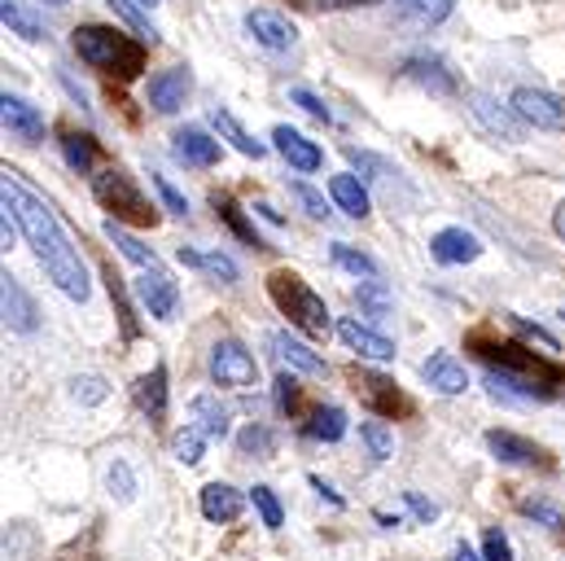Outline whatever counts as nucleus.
<instances>
[{
  "instance_id": "f704fd0d",
  "label": "nucleus",
  "mask_w": 565,
  "mask_h": 561,
  "mask_svg": "<svg viewBox=\"0 0 565 561\" xmlns=\"http://www.w3.org/2000/svg\"><path fill=\"white\" fill-rule=\"evenodd\" d=\"M333 264L347 268V273H355V277H377V264H373L364 251L347 246V242H333Z\"/></svg>"
},
{
  "instance_id": "412c9836",
  "label": "nucleus",
  "mask_w": 565,
  "mask_h": 561,
  "mask_svg": "<svg viewBox=\"0 0 565 561\" xmlns=\"http://www.w3.org/2000/svg\"><path fill=\"white\" fill-rule=\"evenodd\" d=\"M273 351L281 356V364L294 369V373H311V378H324V373H329V364H324L307 342H298V338H289V334H273Z\"/></svg>"
},
{
  "instance_id": "39448f33",
  "label": "nucleus",
  "mask_w": 565,
  "mask_h": 561,
  "mask_svg": "<svg viewBox=\"0 0 565 561\" xmlns=\"http://www.w3.org/2000/svg\"><path fill=\"white\" fill-rule=\"evenodd\" d=\"M211 378L220 387H228V391H250L259 382V364L237 338H220L211 347Z\"/></svg>"
},
{
  "instance_id": "6e6d98bb",
  "label": "nucleus",
  "mask_w": 565,
  "mask_h": 561,
  "mask_svg": "<svg viewBox=\"0 0 565 561\" xmlns=\"http://www.w3.org/2000/svg\"><path fill=\"white\" fill-rule=\"evenodd\" d=\"M553 229H557V237H565V202L553 211Z\"/></svg>"
},
{
  "instance_id": "13d9d810",
  "label": "nucleus",
  "mask_w": 565,
  "mask_h": 561,
  "mask_svg": "<svg viewBox=\"0 0 565 561\" xmlns=\"http://www.w3.org/2000/svg\"><path fill=\"white\" fill-rule=\"evenodd\" d=\"M141 4H158V0H141Z\"/></svg>"
},
{
  "instance_id": "bb28decb",
  "label": "nucleus",
  "mask_w": 565,
  "mask_h": 561,
  "mask_svg": "<svg viewBox=\"0 0 565 561\" xmlns=\"http://www.w3.org/2000/svg\"><path fill=\"white\" fill-rule=\"evenodd\" d=\"M395 4H399V13H404L408 22H422V27L447 22L451 9H456V0H395Z\"/></svg>"
},
{
  "instance_id": "a19ab883",
  "label": "nucleus",
  "mask_w": 565,
  "mask_h": 561,
  "mask_svg": "<svg viewBox=\"0 0 565 561\" xmlns=\"http://www.w3.org/2000/svg\"><path fill=\"white\" fill-rule=\"evenodd\" d=\"M250 500H255V509H259L264 527H268V531H281L285 509H281V500H277V491H273V487H255V491H250Z\"/></svg>"
},
{
  "instance_id": "ea45409f",
  "label": "nucleus",
  "mask_w": 565,
  "mask_h": 561,
  "mask_svg": "<svg viewBox=\"0 0 565 561\" xmlns=\"http://www.w3.org/2000/svg\"><path fill=\"white\" fill-rule=\"evenodd\" d=\"M62 149H66V162H71L75 171H88V167H93V154H97V140L84 137V133H66Z\"/></svg>"
},
{
  "instance_id": "37998d69",
  "label": "nucleus",
  "mask_w": 565,
  "mask_h": 561,
  "mask_svg": "<svg viewBox=\"0 0 565 561\" xmlns=\"http://www.w3.org/2000/svg\"><path fill=\"white\" fill-rule=\"evenodd\" d=\"M289 193L302 202V211L311 215V220H329V202H324V193H316L311 184H302V180H294L289 184Z\"/></svg>"
},
{
  "instance_id": "9d476101",
  "label": "nucleus",
  "mask_w": 565,
  "mask_h": 561,
  "mask_svg": "<svg viewBox=\"0 0 565 561\" xmlns=\"http://www.w3.org/2000/svg\"><path fill=\"white\" fill-rule=\"evenodd\" d=\"M137 294H141V303L149 316H158V320H171V316H175L180 289H175V280L167 277L162 268H145L141 277H137Z\"/></svg>"
},
{
  "instance_id": "2f4dec72",
  "label": "nucleus",
  "mask_w": 565,
  "mask_h": 561,
  "mask_svg": "<svg viewBox=\"0 0 565 561\" xmlns=\"http://www.w3.org/2000/svg\"><path fill=\"white\" fill-rule=\"evenodd\" d=\"M307 434L320 438V443H338L347 434V413L342 409H316L307 421Z\"/></svg>"
},
{
  "instance_id": "4be33fe9",
  "label": "nucleus",
  "mask_w": 565,
  "mask_h": 561,
  "mask_svg": "<svg viewBox=\"0 0 565 561\" xmlns=\"http://www.w3.org/2000/svg\"><path fill=\"white\" fill-rule=\"evenodd\" d=\"M404 75H408L413 84L429 88V93H438V97H451V93H456V75H451L438 57H408V62H404Z\"/></svg>"
},
{
  "instance_id": "b1692460",
  "label": "nucleus",
  "mask_w": 565,
  "mask_h": 561,
  "mask_svg": "<svg viewBox=\"0 0 565 561\" xmlns=\"http://www.w3.org/2000/svg\"><path fill=\"white\" fill-rule=\"evenodd\" d=\"M137 404L149 413V421L167 417V364H153L137 382Z\"/></svg>"
},
{
  "instance_id": "7c9ffc66",
  "label": "nucleus",
  "mask_w": 565,
  "mask_h": 561,
  "mask_svg": "<svg viewBox=\"0 0 565 561\" xmlns=\"http://www.w3.org/2000/svg\"><path fill=\"white\" fill-rule=\"evenodd\" d=\"M211 202H215V211L224 215V224H228V229H233V233H237V237H242L246 246H264V242H259V233H255V224H250V220H246V215L237 211V202H233L228 193H215Z\"/></svg>"
},
{
  "instance_id": "a18cd8bd",
  "label": "nucleus",
  "mask_w": 565,
  "mask_h": 561,
  "mask_svg": "<svg viewBox=\"0 0 565 561\" xmlns=\"http://www.w3.org/2000/svg\"><path fill=\"white\" fill-rule=\"evenodd\" d=\"M149 180H153V189H158V198H162V207H167L171 215H189V202L180 198V189H175L162 171H149Z\"/></svg>"
},
{
  "instance_id": "20e7f679",
  "label": "nucleus",
  "mask_w": 565,
  "mask_h": 561,
  "mask_svg": "<svg viewBox=\"0 0 565 561\" xmlns=\"http://www.w3.org/2000/svg\"><path fill=\"white\" fill-rule=\"evenodd\" d=\"M93 193H97V202L106 207V211H115V220H128V224H153L158 215H153V207L141 198V189L124 176V171H102V176H93Z\"/></svg>"
},
{
  "instance_id": "5fc2aeb1",
  "label": "nucleus",
  "mask_w": 565,
  "mask_h": 561,
  "mask_svg": "<svg viewBox=\"0 0 565 561\" xmlns=\"http://www.w3.org/2000/svg\"><path fill=\"white\" fill-rule=\"evenodd\" d=\"M451 561H487V558H478V553H473L469 544H460V549H456V558H451Z\"/></svg>"
},
{
  "instance_id": "09e8293b",
  "label": "nucleus",
  "mask_w": 565,
  "mask_h": 561,
  "mask_svg": "<svg viewBox=\"0 0 565 561\" xmlns=\"http://www.w3.org/2000/svg\"><path fill=\"white\" fill-rule=\"evenodd\" d=\"M277 404H281V413H294V409H298V382H294L289 373L277 378Z\"/></svg>"
},
{
  "instance_id": "cd10ccee",
  "label": "nucleus",
  "mask_w": 565,
  "mask_h": 561,
  "mask_svg": "<svg viewBox=\"0 0 565 561\" xmlns=\"http://www.w3.org/2000/svg\"><path fill=\"white\" fill-rule=\"evenodd\" d=\"M355 303H360L369 316H391V311H395V294L386 289V280H377V277H364L355 285Z\"/></svg>"
},
{
  "instance_id": "c03bdc74",
  "label": "nucleus",
  "mask_w": 565,
  "mask_h": 561,
  "mask_svg": "<svg viewBox=\"0 0 565 561\" xmlns=\"http://www.w3.org/2000/svg\"><path fill=\"white\" fill-rule=\"evenodd\" d=\"M289 102H294V106H302V110H307L316 124H333V110H329V106H324V102H320L311 88H289Z\"/></svg>"
},
{
  "instance_id": "5701e85b",
  "label": "nucleus",
  "mask_w": 565,
  "mask_h": 561,
  "mask_svg": "<svg viewBox=\"0 0 565 561\" xmlns=\"http://www.w3.org/2000/svg\"><path fill=\"white\" fill-rule=\"evenodd\" d=\"M329 198H333L338 211H347L351 220H364V215H369V189H364L355 176H347V171L329 176Z\"/></svg>"
},
{
  "instance_id": "6e6552de",
  "label": "nucleus",
  "mask_w": 565,
  "mask_h": 561,
  "mask_svg": "<svg viewBox=\"0 0 565 561\" xmlns=\"http://www.w3.org/2000/svg\"><path fill=\"white\" fill-rule=\"evenodd\" d=\"M360 400L377 413V417H404V413H413V404L399 395V387L391 382V378H382V373H360Z\"/></svg>"
},
{
  "instance_id": "72a5a7b5",
  "label": "nucleus",
  "mask_w": 565,
  "mask_h": 561,
  "mask_svg": "<svg viewBox=\"0 0 565 561\" xmlns=\"http://www.w3.org/2000/svg\"><path fill=\"white\" fill-rule=\"evenodd\" d=\"M202 443H206V430H202V425H184V430H175L171 452H175V461L198 465V461H202Z\"/></svg>"
},
{
  "instance_id": "1a4fd4ad",
  "label": "nucleus",
  "mask_w": 565,
  "mask_h": 561,
  "mask_svg": "<svg viewBox=\"0 0 565 561\" xmlns=\"http://www.w3.org/2000/svg\"><path fill=\"white\" fill-rule=\"evenodd\" d=\"M487 447H491L495 461H504V465H531V469L540 465V469H548V452H544L540 443L513 434V430H491V434H487Z\"/></svg>"
},
{
  "instance_id": "c85d7f7f",
  "label": "nucleus",
  "mask_w": 565,
  "mask_h": 561,
  "mask_svg": "<svg viewBox=\"0 0 565 561\" xmlns=\"http://www.w3.org/2000/svg\"><path fill=\"white\" fill-rule=\"evenodd\" d=\"M106 237H110V242H115V246H119V251H124L132 264H141V268H158V255H153L145 242H137V237H132V233H128L119 220H106Z\"/></svg>"
},
{
  "instance_id": "49530a36",
  "label": "nucleus",
  "mask_w": 565,
  "mask_h": 561,
  "mask_svg": "<svg viewBox=\"0 0 565 561\" xmlns=\"http://www.w3.org/2000/svg\"><path fill=\"white\" fill-rule=\"evenodd\" d=\"M237 447H242L246 456H250V452H255V456H273V434H268L264 425H246V430L237 434Z\"/></svg>"
},
{
  "instance_id": "3c124183",
  "label": "nucleus",
  "mask_w": 565,
  "mask_h": 561,
  "mask_svg": "<svg viewBox=\"0 0 565 561\" xmlns=\"http://www.w3.org/2000/svg\"><path fill=\"white\" fill-rule=\"evenodd\" d=\"M404 500H408V505H413V514H417V518H422V522H434V518H438V509H434V505H429V500H425V496H417V491H408V496H404Z\"/></svg>"
},
{
  "instance_id": "2eb2a0df",
  "label": "nucleus",
  "mask_w": 565,
  "mask_h": 561,
  "mask_svg": "<svg viewBox=\"0 0 565 561\" xmlns=\"http://www.w3.org/2000/svg\"><path fill=\"white\" fill-rule=\"evenodd\" d=\"M429 255H434L438 264H473V260L482 255V242H478L469 229H443V233H434Z\"/></svg>"
},
{
  "instance_id": "a211bd4d",
  "label": "nucleus",
  "mask_w": 565,
  "mask_h": 561,
  "mask_svg": "<svg viewBox=\"0 0 565 561\" xmlns=\"http://www.w3.org/2000/svg\"><path fill=\"white\" fill-rule=\"evenodd\" d=\"M0 119H4V128L13 133V137L22 140H40L44 137V115L31 106V102H22V97H0Z\"/></svg>"
},
{
  "instance_id": "603ef678",
  "label": "nucleus",
  "mask_w": 565,
  "mask_h": 561,
  "mask_svg": "<svg viewBox=\"0 0 565 561\" xmlns=\"http://www.w3.org/2000/svg\"><path fill=\"white\" fill-rule=\"evenodd\" d=\"M311 487H316V491H320V496H324V500H329V505H338V509H342V496H338V491H333V487H324V483H320V478H311Z\"/></svg>"
},
{
  "instance_id": "0eeeda50",
  "label": "nucleus",
  "mask_w": 565,
  "mask_h": 561,
  "mask_svg": "<svg viewBox=\"0 0 565 561\" xmlns=\"http://www.w3.org/2000/svg\"><path fill=\"white\" fill-rule=\"evenodd\" d=\"M465 102H469L473 119H478V124H482L491 137L509 140V145H518V140L526 137V133H522V119H518V110H513V106H500L491 93H469Z\"/></svg>"
},
{
  "instance_id": "e433bc0d",
  "label": "nucleus",
  "mask_w": 565,
  "mask_h": 561,
  "mask_svg": "<svg viewBox=\"0 0 565 561\" xmlns=\"http://www.w3.org/2000/svg\"><path fill=\"white\" fill-rule=\"evenodd\" d=\"M522 514L526 518H535V522H544L553 536H565V514L553 505V500H544V496H535V500H522Z\"/></svg>"
},
{
  "instance_id": "4468645a",
  "label": "nucleus",
  "mask_w": 565,
  "mask_h": 561,
  "mask_svg": "<svg viewBox=\"0 0 565 561\" xmlns=\"http://www.w3.org/2000/svg\"><path fill=\"white\" fill-rule=\"evenodd\" d=\"M246 31L264 44V49H273V53H285V49H294V40H298V31H294V22L281 18V13H273V9H250L246 13Z\"/></svg>"
},
{
  "instance_id": "f257e3e1",
  "label": "nucleus",
  "mask_w": 565,
  "mask_h": 561,
  "mask_svg": "<svg viewBox=\"0 0 565 561\" xmlns=\"http://www.w3.org/2000/svg\"><path fill=\"white\" fill-rule=\"evenodd\" d=\"M0 202H4V215H13L18 233L26 237V246L35 251V260L44 264L49 280H53L71 303H88V273H84V260H79V251L71 246V237H66L62 220L53 215V207H49L44 198H35V193L18 180V171H9V167H4V176H0Z\"/></svg>"
},
{
  "instance_id": "7ed1b4c3",
  "label": "nucleus",
  "mask_w": 565,
  "mask_h": 561,
  "mask_svg": "<svg viewBox=\"0 0 565 561\" xmlns=\"http://www.w3.org/2000/svg\"><path fill=\"white\" fill-rule=\"evenodd\" d=\"M268 294H273V303L281 307L285 316L302 329V334H311V338H320L324 329H329V307H324V298L307 285V280L298 277V273H289V268H277L273 277H268Z\"/></svg>"
},
{
  "instance_id": "ddd939ff",
  "label": "nucleus",
  "mask_w": 565,
  "mask_h": 561,
  "mask_svg": "<svg viewBox=\"0 0 565 561\" xmlns=\"http://www.w3.org/2000/svg\"><path fill=\"white\" fill-rule=\"evenodd\" d=\"M189 88H193V80H189V71H184V66L158 71V75L149 80V106H153L158 115H175V110L184 106Z\"/></svg>"
},
{
  "instance_id": "c756f323",
  "label": "nucleus",
  "mask_w": 565,
  "mask_h": 561,
  "mask_svg": "<svg viewBox=\"0 0 565 561\" xmlns=\"http://www.w3.org/2000/svg\"><path fill=\"white\" fill-rule=\"evenodd\" d=\"M0 18H4V27H9L13 35H22V40H40V18H35L22 0H0Z\"/></svg>"
},
{
  "instance_id": "c9c22d12",
  "label": "nucleus",
  "mask_w": 565,
  "mask_h": 561,
  "mask_svg": "<svg viewBox=\"0 0 565 561\" xmlns=\"http://www.w3.org/2000/svg\"><path fill=\"white\" fill-rule=\"evenodd\" d=\"M360 438H364V447L373 452V461H391V456H395V438H391V430H386L382 421H364V425H360Z\"/></svg>"
},
{
  "instance_id": "423d86ee",
  "label": "nucleus",
  "mask_w": 565,
  "mask_h": 561,
  "mask_svg": "<svg viewBox=\"0 0 565 561\" xmlns=\"http://www.w3.org/2000/svg\"><path fill=\"white\" fill-rule=\"evenodd\" d=\"M509 106H513L518 119L531 124V128H544V133H562L565 128V102L557 97V93H544V88H518Z\"/></svg>"
},
{
  "instance_id": "473e14b6",
  "label": "nucleus",
  "mask_w": 565,
  "mask_h": 561,
  "mask_svg": "<svg viewBox=\"0 0 565 561\" xmlns=\"http://www.w3.org/2000/svg\"><path fill=\"white\" fill-rule=\"evenodd\" d=\"M193 417L202 421L206 438H224V434H228V409H220L211 395H198V400H193Z\"/></svg>"
},
{
  "instance_id": "a878e982",
  "label": "nucleus",
  "mask_w": 565,
  "mask_h": 561,
  "mask_svg": "<svg viewBox=\"0 0 565 561\" xmlns=\"http://www.w3.org/2000/svg\"><path fill=\"white\" fill-rule=\"evenodd\" d=\"M211 124H215V133L228 140L237 154H246V158H264V154H268V149H264V140L250 137V133H246L228 110H220V106H215V110H211Z\"/></svg>"
},
{
  "instance_id": "de8ad7c7",
  "label": "nucleus",
  "mask_w": 565,
  "mask_h": 561,
  "mask_svg": "<svg viewBox=\"0 0 565 561\" xmlns=\"http://www.w3.org/2000/svg\"><path fill=\"white\" fill-rule=\"evenodd\" d=\"M482 558L487 561H513V544H509V536H504V531H487V540H482Z\"/></svg>"
},
{
  "instance_id": "393cba45",
  "label": "nucleus",
  "mask_w": 565,
  "mask_h": 561,
  "mask_svg": "<svg viewBox=\"0 0 565 561\" xmlns=\"http://www.w3.org/2000/svg\"><path fill=\"white\" fill-rule=\"evenodd\" d=\"M180 264H184V268H198V273H206V277L224 280V285L237 280V264H233L228 255H220V251H189V246H180Z\"/></svg>"
},
{
  "instance_id": "6ab92c4d",
  "label": "nucleus",
  "mask_w": 565,
  "mask_h": 561,
  "mask_svg": "<svg viewBox=\"0 0 565 561\" xmlns=\"http://www.w3.org/2000/svg\"><path fill=\"white\" fill-rule=\"evenodd\" d=\"M273 140H277L281 158L294 167V171H316V167L324 162V154H320V145H316V140H307L302 133H294V128H285V124L273 133Z\"/></svg>"
},
{
  "instance_id": "f3484780",
  "label": "nucleus",
  "mask_w": 565,
  "mask_h": 561,
  "mask_svg": "<svg viewBox=\"0 0 565 561\" xmlns=\"http://www.w3.org/2000/svg\"><path fill=\"white\" fill-rule=\"evenodd\" d=\"M246 509V496L228 483H206L202 487V518L206 522H237Z\"/></svg>"
},
{
  "instance_id": "8fccbe9b",
  "label": "nucleus",
  "mask_w": 565,
  "mask_h": 561,
  "mask_svg": "<svg viewBox=\"0 0 565 561\" xmlns=\"http://www.w3.org/2000/svg\"><path fill=\"white\" fill-rule=\"evenodd\" d=\"M110 4H115V9H119V13H124V18H128V22H132V27H137V31H141V35H149V40H153V35H158V31H153V27H149V22H145L141 13H137V9H132V0H110Z\"/></svg>"
},
{
  "instance_id": "864d4df0",
  "label": "nucleus",
  "mask_w": 565,
  "mask_h": 561,
  "mask_svg": "<svg viewBox=\"0 0 565 561\" xmlns=\"http://www.w3.org/2000/svg\"><path fill=\"white\" fill-rule=\"evenodd\" d=\"M324 9H351V4H377V0H320Z\"/></svg>"
},
{
  "instance_id": "9b49d317",
  "label": "nucleus",
  "mask_w": 565,
  "mask_h": 561,
  "mask_svg": "<svg viewBox=\"0 0 565 561\" xmlns=\"http://www.w3.org/2000/svg\"><path fill=\"white\" fill-rule=\"evenodd\" d=\"M0 303H4V325L13 334H35L40 329V311H35L31 294L22 289V280H13L9 273L0 277Z\"/></svg>"
},
{
  "instance_id": "58836bf2",
  "label": "nucleus",
  "mask_w": 565,
  "mask_h": 561,
  "mask_svg": "<svg viewBox=\"0 0 565 561\" xmlns=\"http://www.w3.org/2000/svg\"><path fill=\"white\" fill-rule=\"evenodd\" d=\"M106 487H110L115 500L128 505V500L137 496V474H132V465H128V461H115V465L106 469Z\"/></svg>"
},
{
  "instance_id": "aec40b11",
  "label": "nucleus",
  "mask_w": 565,
  "mask_h": 561,
  "mask_svg": "<svg viewBox=\"0 0 565 561\" xmlns=\"http://www.w3.org/2000/svg\"><path fill=\"white\" fill-rule=\"evenodd\" d=\"M175 158L184 162V167H215L220 162V140H211L202 128H184V133H175Z\"/></svg>"
},
{
  "instance_id": "dca6fc26",
  "label": "nucleus",
  "mask_w": 565,
  "mask_h": 561,
  "mask_svg": "<svg viewBox=\"0 0 565 561\" xmlns=\"http://www.w3.org/2000/svg\"><path fill=\"white\" fill-rule=\"evenodd\" d=\"M425 382L438 391V395H465L469 391V378H465V364L456 360V356H447V351H438V356H429L422 364Z\"/></svg>"
},
{
  "instance_id": "f03ea898",
  "label": "nucleus",
  "mask_w": 565,
  "mask_h": 561,
  "mask_svg": "<svg viewBox=\"0 0 565 561\" xmlns=\"http://www.w3.org/2000/svg\"><path fill=\"white\" fill-rule=\"evenodd\" d=\"M75 53L88 66H97L106 75H119V80H137L145 71V44H137L132 35H124L115 27H97V22L79 27L75 31Z\"/></svg>"
},
{
  "instance_id": "4d7b16f0",
  "label": "nucleus",
  "mask_w": 565,
  "mask_h": 561,
  "mask_svg": "<svg viewBox=\"0 0 565 561\" xmlns=\"http://www.w3.org/2000/svg\"><path fill=\"white\" fill-rule=\"evenodd\" d=\"M44 4H66V0H44Z\"/></svg>"
},
{
  "instance_id": "f8f14e48",
  "label": "nucleus",
  "mask_w": 565,
  "mask_h": 561,
  "mask_svg": "<svg viewBox=\"0 0 565 561\" xmlns=\"http://www.w3.org/2000/svg\"><path fill=\"white\" fill-rule=\"evenodd\" d=\"M338 338H342L360 360H395V342H391L386 334H377V329L360 325L355 316L338 320Z\"/></svg>"
},
{
  "instance_id": "79ce46f5",
  "label": "nucleus",
  "mask_w": 565,
  "mask_h": 561,
  "mask_svg": "<svg viewBox=\"0 0 565 561\" xmlns=\"http://www.w3.org/2000/svg\"><path fill=\"white\" fill-rule=\"evenodd\" d=\"M509 325H513V329H518L526 342L544 347V356H557V351H562V342H557L548 329H540V325H531V320H522V316H513V311H509Z\"/></svg>"
},
{
  "instance_id": "4c0bfd02",
  "label": "nucleus",
  "mask_w": 565,
  "mask_h": 561,
  "mask_svg": "<svg viewBox=\"0 0 565 561\" xmlns=\"http://www.w3.org/2000/svg\"><path fill=\"white\" fill-rule=\"evenodd\" d=\"M106 395H110V387H106L102 378H93V373H84V378H71V400H75V404H88V409H97V404H106Z\"/></svg>"
}]
</instances>
